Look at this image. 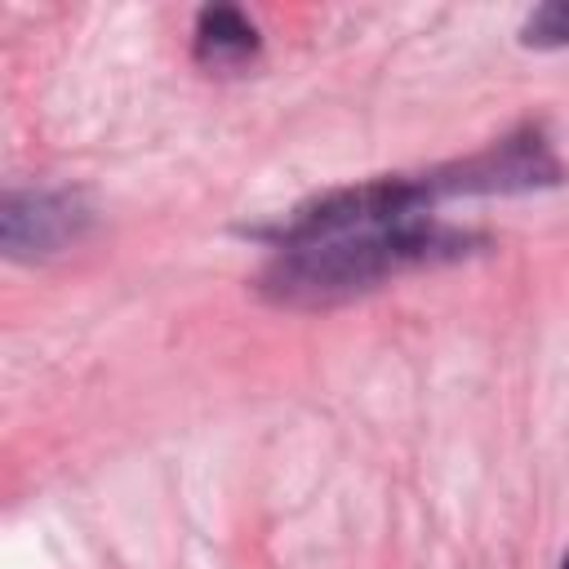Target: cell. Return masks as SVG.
I'll return each mask as SVG.
<instances>
[{
	"label": "cell",
	"instance_id": "cell-1",
	"mask_svg": "<svg viewBox=\"0 0 569 569\" xmlns=\"http://www.w3.org/2000/svg\"><path fill=\"white\" fill-rule=\"evenodd\" d=\"M462 249H467V236L422 218H400V222L320 236L307 244H284L276 262L262 271L258 289L284 307H325V302L365 293L409 267L458 258Z\"/></svg>",
	"mask_w": 569,
	"mask_h": 569
},
{
	"label": "cell",
	"instance_id": "cell-2",
	"mask_svg": "<svg viewBox=\"0 0 569 569\" xmlns=\"http://www.w3.org/2000/svg\"><path fill=\"white\" fill-rule=\"evenodd\" d=\"M4 244L9 253H49L80 227V209L71 196L53 191H31V196H9L4 200Z\"/></svg>",
	"mask_w": 569,
	"mask_h": 569
},
{
	"label": "cell",
	"instance_id": "cell-3",
	"mask_svg": "<svg viewBox=\"0 0 569 569\" xmlns=\"http://www.w3.org/2000/svg\"><path fill=\"white\" fill-rule=\"evenodd\" d=\"M253 49H258V31L240 9H231V4L200 9V18H196V58L204 67H236Z\"/></svg>",
	"mask_w": 569,
	"mask_h": 569
},
{
	"label": "cell",
	"instance_id": "cell-4",
	"mask_svg": "<svg viewBox=\"0 0 569 569\" xmlns=\"http://www.w3.org/2000/svg\"><path fill=\"white\" fill-rule=\"evenodd\" d=\"M525 40H533V44H560V40H569V4L538 9L529 18V27H525Z\"/></svg>",
	"mask_w": 569,
	"mask_h": 569
},
{
	"label": "cell",
	"instance_id": "cell-5",
	"mask_svg": "<svg viewBox=\"0 0 569 569\" xmlns=\"http://www.w3.org/2000/svg\"><path fill=\"white\" fill-rule=\"evenodd\" d=\"M560 569H569V556H565V565H560Z\"/></svg>",
	"mask_w": 569,
	"mask_h": 569
}]
</instances>
